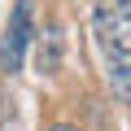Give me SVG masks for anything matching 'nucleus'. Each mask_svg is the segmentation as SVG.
I'll return each mask as SVG.
<instances>
[{"label": "nucleus", "instance_id": "nucleus-1", "mask_svg": "<svg viewBox=\"0 0 131 131\" xmlns=\"http://www.w3.org/2000/svg\"><path fill=\"white\" fill-rule=\"evenodd\" d=\"M92 35L105 57L109 92L131 105V0H92Z\"/></svg>", "mask_w": 131, "mask_h": 131}, {"label": "nucleus", "instance_id": "nucleus-2", "mask_svg": "<svg viewBox=\"0 0 131 131\" xmlns=\"http://www.w3.org/2000/svg\"><path fill=\"white\" fill-rule=\"evenodd\" d=\"M31 35H35V9H31V0H13L5 39H0V70H5V74H18L22 70L26 48H31Z\"/></svg>", "mask_w": 131, "mask_h": 131}, {"label": "nucleus", "instance_id": "nucleus-3", "mask_svg": "<svg viewBox=\"0 0 131 131\" xmlns=\"http://www.w3.org/2000/svg\"><path fill=\"white\" fill-rule=\"evenodd\" d=\"M57 61H61V26L48 22L44 26V39H39V66H44V70H57Z\"/></svg>", "mask_w": 131, "mask_h": 131}, {"label": "nucleus", "instance_id": "nucleus-4", "mask_svg": "<svg viewBox=\"0 0 131 131\" xmlns=\"http://www.w3.org/2000/svg\"><path fill=\"white\" fill-rule=\"evenodd\" d=\"M48 131H79V127H74V122H52Z\"/></svg>", "mask_w": 131, "mask_h": 131}]
</instances>
